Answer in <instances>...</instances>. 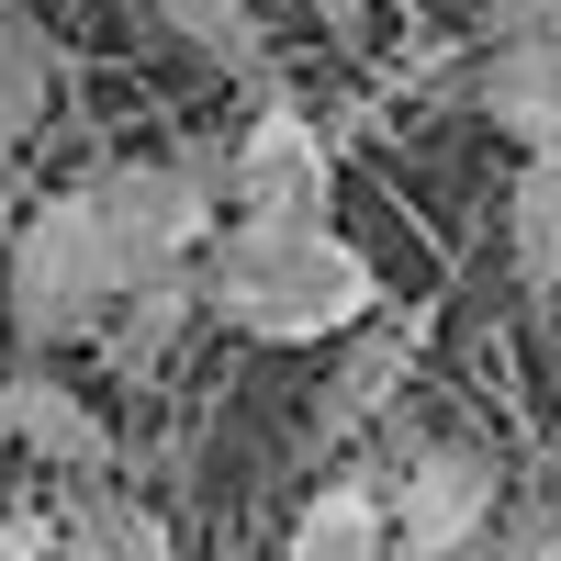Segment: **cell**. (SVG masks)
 Returning a JSON list of instances; mask_svg holds the SVG:
<instances>
[{
    "mask_svg": "<svg viewBox=\"0 0 561 561\" xmlns=\"http://www.w3.org/2000/svg\"><path fill=\"white\" fill-rule=\"evenodd\" d=\"M192 280H203V314H225L237 337L259 348H325L348 337L359 314H382V270H370L337 225H214L192 248Z\"/></svg>",
    "mask_w": 561,
    "mask_h": 561,
    "instance_id": "1",
    "label": "cell"
},
{
    "mask_svg": "<svg viewBox=\"0 0 561 561\" xmlns=\"http://www.w3.org/2000/svg\"><path fill=\"white\" fill-rule=\"evenodd\" d=\"M113 293H124V259L102 237V214H90V192H45L12 237V337L34 359L79 348V337H102Z\"/></svg>",
    "mask_w": 561,
    "mask_h": 561,
    "instance_id": "2",
    "label": "cell"
},
{
    "mask_svg": "<svg viewBox=\"0 0 561 561\" xmlns=\"http://www.w3.org/2000/svg\"><path fill=\"white\" fill-rule=\"evenodd\" d=\"M79 192H90V214H102V237H113V259H124V280H135V270L192 259L214 225H225V158H203V147H180V158H124V169H102V180H79Z\"/></svg>",
    "mask_w": 561,
    "mask_h": 561,
    "instance_id": "3",
    "label": "cell"
},
{
    "mask_svg": "<svg viewBox=\"0 0 561 561\" xmlns=\"http://www.w3.org/2000/svg\"><path fill=\"white\" fill-rule=\"evenodd\" d=\"M225 203L259 214V225H325V203H337V158H325L314 113L270 102L237 147H225Z\"/></svg>",
    "mask_w": 561,
    "mask_h": 561,
    "instance_id": "4",
    "label": "cell"
},
{
    "mask_svg": "<svg viewBox=\"0 0 561 561\" xmlns=\"http://www.w3.org/2000/svg\"><path fill=\"white\" fill-rule=\"evenodd\" d=\"M494 505H505L494 460H483L472 438H427V449H404V472H393V494H382V539H393V550H438V539L494 528Z\"/></svg>",
    "mask_w": 561,
    "mask_h": 561,
    "instance_id": "5",
    "label": "cell"
},
{
    "mask_svg": "<svg viewBox=\"0 0 561 561\" xmlns=\"http://www.w3.org/2000/svg\"><path fill=\"white\" fill-rule=\"evenodd\" d=\"M427 337H438V304L359 314V325H348V348H337V370H325V393H314V449H337V438L370 427V415H393V393L415 382Z\"/></svg>",
    "mask_w": 561,
    "mask_h": 561,
    "instance_id": "6",
    "label": "cell"
},
{
    "mask_svg": "<svg viewBox=\"0 0 561 561\" xmlns=\"http://www.w3.org/2000/svg\"><path fill=\"white\" fill-rule=\"evenodd\" d=\"M472 113L494 135H517L528 158H561V34H494V57L472 79Z\"/></svg>",
    "mask_w": 561,
    "mask_h": 561,
    "instance_id": "7",
    "label": "cell"
},
{
    "mask_svg": "<svg viewBox=\"0 0 561 561\" xmlns=\"http://www.w3.org/2000/svg\"><path fill=\"white\" fill-rule=\"evenodd\" d=\"M0 438L34 449L45 472H79V483L113 460V427H102V415H90V404L57 382V370H45V359H23L12 382H0Z\"/></svg>",
    "mask_w": 561,
    "mask_h": 561,
    "instance_id": "8",
    "label": "cell"
},
{
    "mask_svg": "<svg viewBox=\"0 0 561 561\" xmlns=\"http://www.w3.org/2000/svg\"><path fill=\"white\" fill-rule=\"evenodd\" d=\"M192 314H203V280H192V259L135 270L124 293H113V314H102V348H113V370H124V382H158Z\"/></svg>",
    "mask_w": 561,
    "mask_h": 561,
    "instance_id": "9",
    "label": "cell"
},
{
    "mask_svg": "<svg viewBox=\"0 0 561 561\" xmlns=\"http://www.w3.org/2000/svg\"><path fill=\"white\" fill-rule=\"evenodd\" d=\"M505 270H517L528 304L561 293V158H528L505 180Z\"/></svg>",
    "mask_w": 561,
    "mask_h": 561,
    "instance_id": "10",
    "label": "cell"
},
{
    "mask_svg": "<svg viewBox=\"0 0 561 561\" xmlns=\"http://www.w3.org/2000/svg\"><path fill=\"white\" fill-rule=\"evenodd\" d=\"M45 561H180V539H169L158 505H135V494H102V483H90L68 517H57V550H45Z\"/></svg>",
    "mask_w": 561,
    "mask_h": 561,
    "instance_id": "11",
    "label": "cell"
},
{
    "mask_svg": "<svg viewBox=\"0 0 561 561\" xmlns=\"http://www.w3.org/2000/svg\"><path fill=\"white\" fill-rule=\"evenodd\" d=\"M393 539H382V483H325L304 517H293V539H280V561H382Z\"/></svg>",
    "mask_w": 561,
    "mask_h": 561,
    "instance_id": "12",
    "label": "cell"
},
{
    "mask_svg": "<svg viewBox=\"0 0 561 561\" xmlns=\"http://www.w3.org/2000/svg\"><path fill=\"white\" fill-rule=\"evenodd\" d=\"M45 102H57V45H45L34 12H12V0H0V158H12L23 135L45 124Z\"/></svg>",
    "mask_w": 561,
    "mask_h": 561,
    "instance_id": "13",
    "label": "cell"
},
{
    "mask_svg": "<svg viewBox=\"0 0 561 561\" xmlns=\"http://www.w3.org/2000/svg\"><path fill=\"white\" fill-rule=\"evenodd\" d=\"M158 23L192 45V57L237 68V79H270V45H259V12H248V0H158Z\"/></svg>",
    "mask_w": 561,
    "mask_h": 561,
    "instance_id": "14",
    "label": "cell"
},
{
    "mask_svg": "<svg viewBox=\"0 0 561 561\" xmlns=\"http://www.w3.org/2000/svg\"><path fill=\"white\" fill-rule=\"evenodd\" d=\"M494 550H505V561H561V494H528L517 517L494 528Z\"/></svg>",
    "mask_w": 561,
    "mask_h": 561,
    "instance_id": "15",
    "label": "cell"
},
{
    "mask_svg": "<svg viewBox=\"0 0 561 561\" xmlns=\"http://www.w3.org/2000/svg\"><path fill=\"white\" fill-rule=\"evenodd\" d=\"M57 550V517H34V505H0V561H45Z\"/></svg>",
    "mask_w": 561,
    "mask_h": 561,
    "instance_id": "16",
    "label": "cell"
},
{
    "mask_svg": "<svg viewBox=\"0 0 561 561\" xmlns=\"http://www.w3.org/2000/svg\"><path fill=\"white\" fill-rule=\"evenodd\" d=\"M505 34H561V0H483Z\"/></svg>",
    "mask_w": 561,
    "mask_h": 561,
    "instance_id": "17",
    "label": "cell"
},
{
    "mask_svg": "<svg viewBox=\"0 0 561 561\" xmlns=\"http://www.w3.org/2000/svg\"><path fill=\"white\" fill-rule=\"evenodd\" d=\"M382 561H505V550H494V528H472V539H438V550H382Z\"/></svg>",
    "mask_w": 561,
    "mask_h": 561,
    "instance_id": "18",
    "label": "cell"
},
{
    "mask_svg": "<svg viewBox=\"0 0 561 561\" xmlns=\"http://www.w3.org/2000/svg\"><path fill=\"white\" fill-rule=\"evenodd\" d=\"M314 23H325V34H359V23H370V0H314Z\"/></svg>",
    "mask_w": 561,
    "mask_h": 561,
    "instance_id": "19",
    "label": "cell"
},
{
    "mask_svg": "<svg viewBox=\"0 0 561 561\" xmlns=\"http://www.w3.org/2000/svg\"><path fill=\"white\" fill-rule=\"evenodd\" d=\"M550 460H561V427H550Z\"/></svg>",
    "mask_w": 561,
    "mask_h": 561,
    "instance_id": "20",
    "label": "cell"
},
{
    "mask_svg": "<svg viewBox=\"0 0 561 561\" xmlns=\"http://www.w3.org/2000/svg\"><path fill=\"white\" fill-rule=\"evenodd\" d=\"M550 304H561V293H550Z\"/></svg>",
    "mask_w": 561,
    "mask_h": 561,
    "instance_id": "21",
    "label": "cell"
}]
</instances>
